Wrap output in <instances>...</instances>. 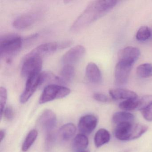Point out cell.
I'll use <instances>...</instances> for the list:
<instances>
[{
  "mask_svg": "<svg viewBox=\"0 0 152 152\" xmlns=\"http://www.w3.org/2000/svg\"><path fill=\"white\" fill-rule=\"evenodd\" d=\"M119 2L115 0H97L91 2L71 26L72 31H80L104 16Z\"/></svg>",
  "mask_w": 152,
  "mask_h": 152,
  "instance_id": "1",
  "label": "cell"
},
{
  "mask_svg": "<svg viewBox=\"0 0 152 152\" xmlns=\"http://www.w3.org/2000/svg\"><path fill=\"white\" fill-rule=\"evenodd\" d=\"M23 43V38L18 34H10L1 36L0 38V57L10 64L13 57L22 48Z\"/></svg>",
  "mask_w": 152,
  "mask_h": 152,
  "instance_id": "2",
  "label": "cell"
},
{
  "mask_svg": "<svg viewBox=\"0 0 152 152\" xmlns=\"http://www.w3.org/2000/svg\"><path fill=\"white\" fill-rule=\"evenodd\" d=\"M72 44L70 40L44 43L38 46L27 54L24 58L38 57L42 58L45 56L54 53L60 50L68 48Z\"/></svg>",
  "mask_w": 152,
  "mask_h": 152,
  "instance_id": "3",
  "label": "cell"
},
{
  "mask_svg": "<svg viewBox=\"0 0 152 152\" xmlns=\"http://www.w3.org/2000/svg\"><path fill=\"white\" fill-rule=\"evenodd\" d=\"M71 92L70 89L58 84H50L44 88L39 99L40 104L65 97Z\"/></svg>",
  "mask_w": 152,
  "mask_h": 152,
  "instance_id": "4",
  "label": "cell"
},
{
  "mask_svg": "<svg viewBox=\"0 0 152 152\" xmlns=\"http://www.w3.org/2000/svg\"><path fill=\"white\" fill-rule=\"evenodd\" d=\"M41 72L34 74L27 78L25 88L20 98V102L22 104L27 102L41 86Z\"/></svg>",
  "mask_w": 152,
  "mask_h": 152,
  "instance_id": "5",
  "label": "cell"
},
{
  "mask_svg": "<svg viewBox=\"0 0 152 152\" xmlns=\"http://www.w3.org/2000/svg\"><path fill=\"white\" fill-rule=\"evenodd\" d=\"M42 67V59L40 58L30 57L24 58L21 74L27 79L28 77L41 72Z\"/></svg>",
  "mask_w": 152,
  "mask_h": 152,
  "instance_id": "6",
  "label": "cell"
},
{
  "mask_svg": "<svg viewBox=\"0 0 152 152\" xmlns=\"http://www.w3.org/2000/svg\"><path fill=\"white\" fill-rule=\"evenodd\" d=\"M86 50L83 46L78 45L69 50L63 56L62 62L64 65L74 66L78 64L85 56Z\"/></svg>",
  "mask_w": 152,
  "mask_h": 152,
  "instance_id": "7",
  "label": "cell"
},
{
  "mask_svg": "<svg viewBox=\"0 0 152 152\" xmlns=\"http://www.w3.org/2000/svg\"><path fill=\"white\" fill-rule=\"evenodd\" d=\"M133 65L119 61L115 66V83L117 86L126 84Z\"/></svg>",
  "mask_w": 152,
  "mask_h": 152,
  "instance_id": "8",
  "label": "cell"
},
{
  "mask_svg": "<svg viewBox=\"0 0 152 152\" xmlns=\"http://www.w3.org/2000/svg\"><path fill=\"white\" fill-rule=\"evenodd\" d=\"M56 122V114L50 109L44 110L38 120L39 125L46 132V133L53 131Z\"/></svg>",
  "mask_w": 152,
  "mask_h": 152,
  "instance_id": "9",
  "label": "cell"
},
{
  "mask_svg": "<svg viewBox=\"0 0 152 152\" xmlns=\"http://www.w3.org/2000/svg\"><path fill=\"white\" fill-rule=\"evenodd\" d=\"M98 119L93 115H86L82 116L79 120L78 128L82 134L88 135L96 129Z\"/></svg>",
  "mask_w": 152,
  "mask_h": 152,
  "instance_id": "10",
  "label": "cell"
},
{
  "mask_svg": "<svg viewBox=\"0 0 152 152\" xmlns=\"http://www.w3.org/2000/svg\"><path fill=\"white\" fill-rule=\"evenodd\" d=\"M37 12H30L22 15L15 19L13 25L18 29H24L31 26L39 18Z\"/></svg>",
  "mask_w": 152,
  "mask_h": 152,
  "instance_id": "11",
  "label": "cell"
},
{
  "mask_svg": "<svg viewBox=\"0 0 152 152\" xmlns=\"http://www.w3.org/2000/svg\"><path fill=\"white\" fill-rule=\"evenodd\" d=\"M140 55V50L135 47H128L119 50L118 58L119 61L134 64Z\"/></svg>",
  "mask_w": 152,
  "mask_h": 152,
  "instance_id": "12",
  "label": "cell"
},
{
  "mask_svg": "<svg viewBox=\"0 0 152 152\" xmlns=\"http://www.w3.org/2000/svg\"><path fill=\"white\" fill-rule=\"evenodd\" d=\"M134 123H122L117 124L115 130V136L117 139L122 141L131 140Z\"/></svg>",
  "mask_w": 152,
  "mask_h": 152,
  "instance_id": "13",
  "label": "cell"
},
{
  "mask_svg": "<svg viewBox=\"0 0 152 152\" xmlns=\"http://www.w3.org/2000/svg\"><path fill=\"white\" fill-rule=\"evenodd\" d=\"M86 75L88 80L93 84H99L102 81L101 71L97 65L92 62L89 63L86 66Z\"/></svg>",
  "mask_w": 152,
  "mask_h": 152,
  "instance_id": "14",
  "label": "cell"
},
{
  "mask_svg": "<svg viewBox=\"0 0 152 152\" xmlns=\"http://www.w3.org/2000/svg\"><path fill=\"white\" fill-rule=\"evenodd\" d=\"M111 97L115 100L119 99H135L137 98V95L134 91L122 88L113 89L109 90Z\"/></svg>",
  "mask_w": 152,
  "mask_h": 152,
  "instance_id": "15",
  "label": "cell"
},
{
  "mask_svg": "<svg viewBox=\"0 0 152 152\" xmlns=\"http://www.w3.org/2000/svg\"><path fill=\"white\" fill-rule=\"evenodd\" d=\"M74 66L70 65H64L61 69L59 76L62 84H67L71 82L74 78Z\"/></svg>",
  "mask_w": 152,
  "mask_h": 152,
  "instance_id": "16",
  "label": "cell"
},
{
  "mask_svg": "<svg viewBox=\"0 0 152 152\" xmlns=\"http://www.w3.org/2000/svg\"><path fill=\"white\" fill-rule=\"evenodd\" d=\"M111 135L107 130L100 129L97 131L94 137V143L97 148L108 143L110 140Z\"/></svg>",
  "mask_w": 152,
  "mask_h": 152,
  "instance_id": "17",
  "label": "cell"
},
{
  "mask_svg": "<svg viewBox=\"0 0 152 152\" xmlns=\"http://www.w3.org/2000/svg\"><path fill=\"white\" fill-rule=\"evenodd\" d=\"M88 139L86 135L82 133L78 134L74 139L72 143L73 148L77 152L84 151L88 147Z\"/></svg>",
  "mask_w": 152,
  "mask_h": 152,
  "instance_id": "18",
  "label": "cell"
},
{
  "mask_svg": "<svg viewBox=\"0 0 152 152\" xmlns=\"http://www.w3.org/2000/svg\"><path fill=\"white\" fill-rule=\"evenodd\" d=\"M134 115L131 113L125 112H116L113 116V122L116 124L122 123H131L134 121Z\"/></svg>",
  "mask_w": 152,
  "mask_h": 152,
  "instance_id": "19",
  "label": "cell"
},
{
  "mask_svg": "<svg viewBox=\"0 0 152 152\" xmlns=\"http://www.w3.org/2000/svg\"><path fill=\"white\" fill-rule=\"evenodd\" d=\"M76 131V127L73 124L67 123L60 128L59 134L64 140H69L74 136Z\"/></svg>",
  "mask_w": 152,
  "mask_h": 152,
  "instance_id": "20",
  "label": "cell"
},
{
  "mask_svg": "<svg viewBox=\"0 0 152 152\" xmlns=\"http://www.w3.org/2000/svg\"><path fill=\"white\" fill-rule=\"evenodd\" d=\"M38 135V132L35 129L32 130L29 132L23 143L22 146L23 151L26 152L30 149L37 139Z\"/></svg>",
  "mask_w": 152,
  "mask_h": 152,
  "instance_id": "21",
  "label": "cell"
},
{
  "mask_svg": "<svg viewBox=\"0 0 152 152\" xmlns=\"http://www.w3.org/2000/svg\"><path fill=\"white\" fill-rule=\"evenodd\" d=\"M148 129V126L142 124H134L132 128L131 140L140 137Z\"/></svg>",
  "mask_w": 152,
  "mask_h": 152,
  "instance_id": "22",
  "label": "cell"
},
{
  "mask_svg": "<svg viewBox=\"0 0 152 152\" xmlns=\"http://www.w3.org/2000/svg\"><path fill=\"white\" fill-rule=\"evenodd\" d=\"M139 106V99H129L124 100L120 103L119 107L125 111H132L137 109Z\"/></svg>",
  "mask_w": 152,
  "mask_h": 152,
  "instance_id": "23",
  "label": "cell"
},
{
  "mask_svg": "<svg viewBox=\"0 0 152 152\" xmlns=\"http://www.w3.org/2000/svg\"><path fill=\"white\" fill-rule=\"evenodd\" d=\"M152 65L148 63L142 64L137 67V73L141 78H147L151 76Z\"/></svg>",
  "mask_w": 152,
  "mask_h": 152,
  "instance_id": "24",
  "label": "cell"
},
{
  "mask_svg": "<svg viewBox=\"0 0 152 152\" xmlns=\"http://www.w3.org/2000/svg\"><path fill=\"white\" fill-rule=\"evenodd\" d=\"M151 36L150 28L147 26H142L139 28L136 34V39L139 41H145Z\"/></svg>",
  "mask_w": 152,
  "mask_h": 152,
  "instance_id": "25",
  "label": "cell"
},
{
  "mask_svg": "<svg viewBox=\"0 0 152 152\" xmlns=\"http://www.w3.org/2000/svg\"><path fill=\"white\" fill-rule=\"evenodd\" d=\"M152 105V95H146L139 99L137 109L140 111L146 109Z\"/></svg>",
  "mask_w": 152,
  "mask_h": 152,
  "instance_id": "26",
  "label": "cell"
},
{
  "mask_svg": "<svg viewBox=\"0 0 152 152\" xmlns=\"http://www.w3.org/2000/svg\"><path fill=\"white\" fill-rule=\"evenodd\" d=\"M7 89L4 87H1L0 88V108H1V118H2L3 112L5 110V107L7 103Z\"/></svg>",
  "mask_w": 152,
  "mask_h": 152,
  "instance_id": "27",
  "label": "cell"
},
{
  "mask_svg": "<svg viewBox=\"0 0 152 152\" xmlns=\"http://www.w3.org/2000/svg\"><path fill=\"white\" fill-rule=\"evenodd\" d=\"M56 141V135L53 132L46 133L45 138V147L47 150H50L53 147Z\"/></svg>",
  "mask_w": 152,
  "mask_h": 152,
  "instance_id": "28",
  "label": "cell"
},
{
  "mask_svg": "<svg viewBox=\"0 0 152 152\" xmlns=\"http://www.w3.org/2000/svg\"><path fill=\"white\" fill-rule=\"evenodd\" d=\"M3 115L5 119L7 121H10L13 120L15 116V113L13 108L10 107H8L5 108L3 112Z\"/></svg>",
  "mask_w": 152,
  "mask_h": 152,
  "instance_id": "29",
  "label": "cell"
},
{
  "mask_svg": "<svg viewBox=\"0 0 152 152\" xmlns=\"http://www.w3.org/2000/svg\"><path fill=\"white\" fill-rule=\"evenodd\" d=\"M141 112L144 119L148 121H152V105Z\"/></svg>",
  "mask_w": 152,
  "mask_h": 152,
  "instance_id": "30",
  "label": "cell"
},
{
  "mask_svg": "<svg viewBox=\"0 0 152 152\" xmlns=\"http://www.w3.org/2000/svg\"><path fill=\"white\" fill-rule=\"evenodd\" d=\"M93 98L95 100L99 102L106 103L108 101V98L107 96L103 93H94L93 95Z\"/></svg>",
  "mask_w": 152,
  "mask_h": 152,
  "instance_id": "31",
  "label": "cell"
},
{
  "mask_svg": "<svg viewBox=\"0 0 152 152\" xmlns=\"http://www.w3.org/2000/svg\"><path fill=\"white\" fill-rule=\"evenodd\" d=\"M6 136V131L4 130L1 129L0 131V140L1 142H2Z\"/></svg>",
  "mask_w": 152,
  "mask_h": 152,
  "instance_id": "32",
  "label": "cell"
},
{
  "mask_svg": "<svg viewBox=\"0 0 152 152\" xmlns=\"http://www.w3.org/2000/svg\"><path fill=\"white\" fill-rule=\"evenodd\" d=\"M87 152V151H83V152Z\"/></svg>",
  "mask_w": 152,
  "mask_h": 152,
  "instance_id": "33",
  "label": "cell"
},
{
  "mask_svg": "<svg viewBox=\"0 0 152 152\" xmlns=\"http://www.w3.org/2000/svg\"><path fill=\"white\" fill-rule=\"evenodd\" d=\"M152 76V73H151V76Z\"/></svg>",
  "mask_w": 152,
  "mask_h": 152,
  "instance_id": "34",
  "label": "cell"
}]
</instances>
